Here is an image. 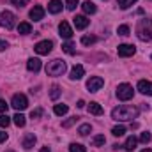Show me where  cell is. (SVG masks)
<instances>
[{"label": "cell", "instance_id": "1", "mask_svg": "<svg viewBox=\"0 0 152 152\" xmlns=\"http://www.w3.org/2000/svg\"><path fill=\"white\" fill-rule=\"evenodd\" d=\"M140 113V110L136 106H131V104H122L118 108H113L112 112V118L115 120H120V122H126V120H133L136 118Z\"/></svg>", "mask_w": 152, "mask_h": 152}, {"label": "cell", "instance_id": "2", "mask_svg": "<svg viewBox=\"0 0 152 152\" xmlns=\"http://www.w3.org/2000/svg\"><path fill=\"white\" fill-rule=\"evenodd\" d=\"M136 36L140 41H152V20H140L136 25Z\"/></svg>", "mask_w": 152, "mask_h": 152}, {"label": "cell", "instance_id": "3", "mask_svg": "<svg viewBox=\"0 0 152 152\" xmlns=\"http://www.w3.org/2000/svg\"><path fill=\"white\" fill-rule=\"evenodd\" d=\"M66 69H67L66 62L60 60V58H55V60L48 62V66H46V75L48 76H62L66 73Z\"/></svg>", "mask_w": 152, "mask_h": 152}, {"label": "cell", "instance_id": "4", "mask_svg": "<svg viewBox=\"0 0 152 152\" xmlns=\"http://www.w3.org/2000/svg\"><path fill=\"white\" fill-rule=\"evenodd\" d=\"M133 96H134V90L129 83H120L117 87V97L120 101H129V99H133Z\"/></svg>", "mask_w": 152, "mask_h": 152}, {"label": "cell", "instance_id": "5", "mask_svg": "<svg viewBox=\"0 0 152 152\" xmlns=\"http://www.w3.org/2000/svg\"><path fill=\"white\" fill-rule=\"evenodd\" d=\"M14 25H16V16L11 11H4L0 14V27L5 30H11V28H14Z\"/></svg>", "mask_w": 152, "mask_h": 152}, {"label": "cell", "instance_id": "6", "mask_svg": "<svg viewBox=\"0 0 152 152\" xmlns=\"http://www.w3.org/2000/svg\"><path fill=\"white\" fill-rule=\"evenodd\" d=\"M11 106H12L16 112H23V110H27V106H28V99H27V96H25V94H14V96H12V101H11Z\"/></svg>", "mask_w": 152, "mask_h": 152}, {"label": "cell", "instance_id": "7", "mask_svg": "<svg viewBox=\"0 0 152 152\" xmlns=\"http://www.w3.org/2000/svg\"><path fill=\"white\" fill-rule=\"evenodd\" d=\"M103 85H104V80H103L101 76H92V78L87 81V88H88V92H97V90H101Z\"/></svg>", "mask_w": 152, "mask_h": 152}, {"label": "cell", "instance_id": "8", "mask_svg": "<svg viewBox=\"0 0 152 152\" xmlns=\"http://www.w3.org/2000/svg\"><path fill=\"white\" fill-rule=\"evenodd\" d=\"M51 48H53V42L51 41H39L37 44L34 46V50H36V53L37 55H48L50 51H51Z\"/></svg>", "mask_w": 152, "mask_h": 152}, {"label": "cell", "instance_id": "9", "mask_svg": "<svg viewBox=\"0 0 152 152\" xmlns=\"http://www.w3.org/2000/svg\"><path fill=\"white\" fill-rule=\"evenodd\" d=\"M117 51H118V57H133L136 53V48L133 44H118Z\"/></svg>", "mask_w": 152, "mask_h": 152}, {"label": "cell", "instance_id": "10", "mask_svg": "<svg viewBox=\"0 0 152 152\" xmlns=\"http://www.w3.org/2000/svg\"><path fill=\"white\" fill-rule=\"evenodd\" d=\"M58 34H60V37H64V39H71L73 37V28H71V25H69L67 21H60V25H58Z\"/></svg>", "mask_w": 152, "mask_h": 152}, {"label": "cell", "instance_id": "11", "mask_svg": "<svg viewBox=\"0 0 152 152\" xmlns=\"http://www.w3.org/2000/svg\"><path fill=\"white\" fill-rule=\"evenodd\" d=\"M42 18H44V7L42 5H34V9L30 11V20L41 21Z\"/></svg>", "mask_w": 152, "mask_h": 152}, {"label": "cell", "instance_id": "12", "mask_svg": "<svg viewBox=\"0 0 152 152\" xmlns=\"http://www.w3.org/2000/svg\"><path fill=\"white\" fill-rule=\"evenodd\" d=\"M34 145H36V136H34L32 133H27V134L23 136V140H21V147L28 151V149H32Z\"/></svg>", "mask_w": 152, "mask_h": 152}, {"label": "cell", "instance_id": "13", "mask_svg": "<svg viewBox=\"0 0 152 152\" xmlns=\"http://www.w3.org/2000/svg\"><path fill=\"white\" fill-rule=\"evenodd\" d=\"M138 90L145 96H152V83L147 80H140L138 81Z\"/></svg>", "mask_w": 152, "mask_h": 152}, {"label": "cell", "instance_id": "14", "mask_svg": "<svg viewBox=\"0 0 152 152\" xmlns=\"http://www.w3.org/2000/svg\"><path fill=\"white\" fill-rule=\"evenodd\" d=\"M73 23H75V27L78 28V30H83V28L88 27L90 20H87V16H76L75 20H73Z\"/></svg>", "mask_w": 152, "mask_h": 152}, {"label": "cell", "instance_id": "15", "mask_svg": "<svg viewBox=\"0 0 152 152\" xmlns=\"http://www.w3.org/2000/svg\"><path fill=\"white\" fill-rule=\"evenodd\" d=\"M41 60L39 58H28V62H27V69L28 71H32V73H39L41 71Z\"/></svg>", "mask_w": 152, "mask_h": 152}, {"label": "cell", "instance_id": "16", "mask_svg": "<svg viewBox=\"0 0 152 152\" xmlns=\"http://www.w3.org/2000/svg\"><path fill=\"white\" fill-rule=\"evenodd\" d=\"M83 75H85V69H83V66H75L73 69H71V75H69V78L71 80H81L83 78Z\"/></svg>", "mask_w": 152, "mask_h": 152}, {"label": "cell", "instance_id": "17", "mask_svg": "<svg viewBox=\"0 0 152 152\" xmlns=\"http://www.w3.org/2000/svg\"><path fill=\"white\" fill-rule=\"evenodd\" d=\"M48 11H50L51 14H58V12L62 11V2H60V0H51V2L48 4Z\"/></svg>", "mask_w": 152, "mask_h": 152}, {"label": "cell", "instance_id": "18", "mask_svg": "<svg viewBox=\"0 0 152 152\" xmlns=\"http://www.w3.org/2000/svg\"><path fill=\"white\" fill-rule=\"evenodd\" d=\"M81 9L85 11V14H94V12L97 11V7H96V4H92L90 0H87V2H83V5H81Z\"/></svg>", "mask_w": 152, "mask_h": 152}, {"label": "cell", "instance_id": "19", "mask_svg": "<svg viewBox=\"0 0 152 152\" xmlns=\"http://www.w3.org/2000/svg\"><path fill=\"white\" fill-rule=\"evenodd\" d=\"M88 112H90L92 115H103V106H101L99 103L92 101V103L88 104Z\"/></svg>", "mask_w": 152, "mask_h": 152}, {"label": "cell", "instance_id": "20", "mask_svg": "<svg viewBox=\"0 0 152 152\" xmlns=\"http://www.w3.org/2000/svg\"><path fill=\"white\" fill-rule=\"evenodd\" d=\"M18 32H20V34H23V36H27V34H30V32H32V25H30V23H27V21H23V23H20V25H18Z\"/></svg>", "mask_w": 152, "mask_h": 152}, {"label": "cell", "instance_id": "21", "mask_svg": "<svg viewBox=\"0 0 152 152\" xmlns=\"http://www.w3.org/2000/svg\"><path fill=\"white\" fill-rule=\"evenodd\" d=\"M53 112L55 115H58V117H62V115H66L69 112V106L67 104H55V108H53Z\"/></svg>", "mask_w": 152, "mask_h": 152}, {"label": "cell", "instance_id": "22", "mask_svg": "<svg viewBox=\"0 0 152 152\" xmlns=\"http://www.w3.org/2000/svg\"><path fill=\"white\" fill-rule=\"evenodd\" d=\"M75 48H76V46L71 42V41H67V42H64V44H62V51H66L67 55H75V53H76Z\"/></svg>", "mask_w": 152, "mask_h": 152}, {"label": "cell", "instance_id": "23", "mask_svg": "<svg viewBox=\"0 0 152 152\" xmlns=\"http://www.w3.org/2000/svg\"><path fill=\"white\" fill-rule=\"evenodd\" d=\"M12 120H14V124H16L18 127H23V126L27 124V120H25V115H21L20 112H18V113L12 117Z\"/></svg>", "mask_w": 152, "mask_h": 152}, {"label": "cell", "instance_id": "24", "mask_svg": "<svg viewBox=\"0 0 152 152\" xmlns=\"http://www.w3.org/2000/svg\"><path fill=\"white\" fill-rule=\"evenodd\" d=\"M90 131H92V126H90V124H81V126L78 127V134H80V136H87Z\"/></svg>", "mask_w": 152, "mask_h": 152}, {"label": "cell", "instance_id": "25", "mask_svg": "<svg viewBox=\"0 0 152 152\" xmlns=\"http://www.w3.org/2000/svg\"><path fill=\"white\" fill-rule=\"evenodd\" d=\"M136 142H138V140H136L134 136H129V138L126 140V143H124V149H126V151H133V149L136 147Z\"/></svg>", "mask_w": 152, "mask_h": 152}, {"label": "cell", "instance_id": "26", "mask_svg": "<svg viewBox=\"0 0 152 152\" xmlns=\"http://www.w3.org/2000/svg\"><path fill=\"white\" fill-rule=\"evenodd\" d=\"M104 142H106L104 134H97V136L92 138V145H94V147H101V145H104Z\"/></svg>", "mask_w": 152, "mask_h": 152}, {"label": "cell", "instance_id": "27", "mask_svg": "<svg viewBox=\"0 0 152 152\" xmlns=\"http://www.w3.org/2000/svg\"><path fill=\"white\" fill-rule=\"evenodd\" d=\"M138 0H117V5L120 7V9H129L133 4H136Z\"/></svg>", "mask_w": 152, "mask_h": 152}, {"label": "cell", "instance_id": "28", "mask_svg": "<svg viewBox=\"0 0 152 152\" xmlns=\"http://www.w3.org/2000/svg\"><path fill=\"white\" fill-rule=\"evenodd\" d=\"M60 92H62V90H60V87H58V85H53V87H51V90H50V97H51L53 101H57V99H58V96H60Z\"/></svg>", "mask_w": 152, "mask_h": 152}, {"label": "cell", "instance_id": "29", "mask_svg": "<svg viewBox=\"0 0 152 152\" xmlns=\"http://www.w3.org/2000/svg\"><path fill=\"white\" fill-rule=\"evenodd\" d=\"M94 42H97V37L96 36H83L81 37V44H85V46H90Z\"/></svg>", "mask_w": 152, "mask_h": 152}, {"label": "cell", "instance_id": "30", "mask_svg": "<svg viewBox=\"0 0 152 152\" xmlns=\"http://www.w3.org/2000/svg\"><path fill=\"white\" fill-rule=\"evenodd\" d=\"M69 152H87V147H83L80 143H71L69 145Z\"/></svg>", "mask_w": 152, "mask_h": 152}, {"label": "cell", "instance_id": "31", "mask_svg": "<svg viewBox=\"0 0 152 152\" xmlns=\"http://www.w3.org/2000/svg\"><path fill=\"white\" fill-rule=\"evenodd\" d=\"M11 124V117H7V113L0 115V127H7Z\"/></svg>", "mask_w": 152, "mask_h": 152}, {"label": "cell", "instance_id": "32", "mask_svg": "<svg viewBox=\"0 0 152 152\" xmlns=\"http://www.w3.org/2000/svg\"><path fill=\"white\" fill-rule=\"evenodd\" d=\"M112 133H113V136H124L126 127H124V126H115L113 129H112Z\"/></svg>", "mask_w": 152, "mask_h": 152}, {"label": "cell", "instance_id": "33", "mask_svg": "<svg viewBox=\"0 0 152 152\" xmlns=\"http://www.w3.org/2000/svg\"><path fill=\"white\" fill-rule=\"evenodd\" d=\"M151 140H152V134L149 133V131H145V133H142V134H140V142H142V143H145V145H147Z\"/></svg>", "mask_w": 152, "mask_h": 152}, {"label": "cell", "instance_id": "34", "mask_svg": "<svg viewBox=\"0 0 152 152\" xmlns=\"http://www.w3.org/2000/svg\"><path fill=\"white\" fill-rule=\"evenodd\" d=\"M78 4H80V0H66V7H67V11H75L76 7H78Z\"/></svg>", "mask_w": 152, "mask_h": 152}, {"label": "cell", "instance_id": "35", "mask_svg": "<svg viewBox=\"0 0 152 152\" xmlns=\"http://www.w3.org/2000/svg\"><path fill=\"white\" fill-rule=\"evenodd\" d=\"M117 32H118V36H129V32H131V30H129V27H127V25H120Z\"/></svg>", "mask_w": 152, "mask_h": 152}, {"label": "cell", "instance_id": "36", "mask_svg": "<svg viewBox=\"0 0 152 152\" xmlns=\"http://www.w3.org/2000/svg\"><path fill=\"white\" fill-rule=\"evenodd\" d=\"M28 2L30 0H11V4H14L16 7H25V5H28Z\"/></svg>", "mask_w": 152, "mask_h": 152}, {"label": "cell", "instance_id": "37", "mask_svg": "<svg viewBox=\"0 0 152 152\" xmlns=\"http://www.w3.org/2000/svg\"><path fill=\"white\" fill-rule=\"evenodd\" d=\"M7 108H9V104H7L4 99H0V115H2V113H7Z\"/></svg>", "mask_w": 152, "mask_h": 152}, {"label": "cell", "instance_id": "38", "mask_svg": "<svg viewBox=\"0 0 152 152\" xmlns=\"http://www.w3.org/2000/svg\"><path fill=\"white\" fill-rule=\"evenodd\" d=\"M76 118H78V117H71V118H67L66 122H62V126H64V127H69V126H73V124L76 122Z\"/></svg>", "mask_w": 152, "mask_h": 152}, {"label": "cell", "instance_id": "39", "mask_svg": "<svg viewBox=\"0 0 152 152\" xmlns=\"http://www.w3.org/2000/svg\"><path fill=\"white\" fill-rule=\"evenodd\" d=\"M41 115H42V110H41V108H37V110H32L30 117H32V118H39Z\"/></svg>", "mask_w": 152, "mask_h": 152}, {"label": "cell", "instance_id": "40", "mask_svg": "<svg viewBox=\"0 0 152 152\" xmlns=\"http://www.w3.org/2000/svg\"><path fill=\"white\" fill-rule=\"evenodd\" d=\"M9 48V44H7V41H4V39H0V51H4V50H7Z\"/></svg>", "mask_w": 152, "mask_h": 152}, {"label": "cell", "instance_id": "41", "mask_svg": "<svg viewBox=\"0 0 152 152\" xmlns=\"http://www.w3.org/2000/svg\"><path fill=\"white\" fill-rule=\"evenodd\" d=\"M5 140H7V133L0 131V143H2V142H5Z\"/></svg>", "mask_w": 152, "mask_h": 152}, {"label": "cell", "instance_id": "42", "mask_svg": "<svg viewBox=\"0 0 152 152\" xmlns=\"http://www.w3.org/2000/svg\"><path fill=\"white\" fill-rule=\"evenodd\" d=\"M76 106H78V108H83V106H85V101H81V99H80V101H78V104H76Z\"/></svg>", "mask_w": 152, "mask_h": 152}, {"label": "cell", "instance_id": "43", "mask_svg": "<svg viewBox=\"0 0 152 152\" xmlns=\"http://www.w3.org/2000/svg\"><path fill=\"white\" fill-rule=\"evenodd\" d=\"M39 152H51V151H50L48 147H42V149H41V151H39Z\"/></svg>", "mask_w": 152, "mask_h": 152}, {"label": "cell", "instance_id": "44", "mask_svg": "<svg viewBox=\"0 0 152 152\" xmlns=\"http://www.w3.org/2000/svg\"><path fill=\"white\" fill-rule=\"evenodd\" d=\"M142 152H152V149H143Z\"/></svg>", "mask_w": 152, "mask_h": 152}, {"label": "cell", "instance_id": "45", "mask_svg": "<svg viewBox=\"0 0 152 152\" xmlns=\"http://www.w3.org/2000/svg\"><path fill=\"white\" fill-rule=\"evenodd\" d=\"M9 152H12V151H9Z\"/></svg>", "mask_w": 152, "mask_h": 152}]
</instances>
